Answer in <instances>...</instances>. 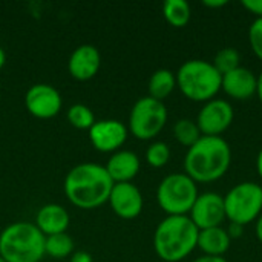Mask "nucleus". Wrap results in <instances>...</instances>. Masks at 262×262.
Returning a JSON list of instances; mask_svg holds the SVG:
<instances>
[{
  "instance_id": "nucleus-35",
  "label": "nucleus",
  "mask_w": 262,
  "mask_h": 262,
  "mask_svg": "<svg viewBox=\"0 0 262 262\" xmlns=\"http://www.w3.org/2000/svg\"><path fill=\"white\" fill-rule=\"evenodd\" d=\"M5 61H6V54H5V51H3V49L0 48V69L3 68Z\"/></svg>"
},
{
  "instance_id": "nucleus-32",
  "label": "nucleus",
  "mask_w": 262,
  "mask_h": 262,
  "mask_svg": "<svg viewBox=\"0 0 262 262\" xmlns=\"http://www.w3.org/2000/svg\"><path fill=\"white\" fill-rule=\"evenodd\" d=\"M256 78H258V84H256V95H258L259 101L262 103V71H261V74H259Z\"/></svg>"
},
{
  "instance_id": "nucleus-33",
  "label": "nucleus",
  "mask_w": 262,
  "mask_h": 262,
  "mask_svg": "<svg viewBox=\"0 0 262 262\" xmlns=\"http://www.w3.org/2000/svg\"><path fill=\"white\" fill-rule=\"evenodd\" d=\"M255 230H256V236H258V239L262 243V215L258 218V220H256V229H255Z\"/></svg>"
},
{
  "instance_id": "nucleus-13",
  "label": "nucleus",
  "mask_w": 262,
  "mask_h": 262,
  "mask_svg": "<svg viewBox=\"0 0 262 262\" xmlns=\"http://www.w3.org/2000/svg\"><path fill=\"white\" fill-rule=\"evenodd\" d=\"M115 215L123 220H134L143 210V195L132 183H115L109 196Z\"/></svg>"
},
{
  "instance_id": "nucleus-10",
  "label": "nucleus",
  "mask_w": 262,
  "mask_h": 262,
  "mask_svg": "<svg viewBox=\"0 0 262 262\" xmlns=\"http://www.w3.org/2000/svg\"><path fill=\"white\" fill-rule=\"evenodd\" d=\"M189 218L196 226L198 230L221 227L226 220V209H224V196L215 192H204L200 193Z\"/></svg>"
},
{
  "instance_id": "nucleus-23",
  "label": "nucleus",
  "mask_w": 262,
  "mask_h": 262,
  "mask_svg": "<svg viewBox=\"0 0 262 262\" xmlns=\"http://www.w3.org/2000/svg\"><path fill=\"white\" fill-rule=\"evenodd\" d=\"M241 61V55L235 48H223L216 52L212 64L216 68V71L221 75H226L232 71H235L236 68H239Z\"/></svg>"
},
{
  "instance_id": "nucleus-36",
  "label": "nucleus",
  "mask_w": 262,
  "mask_h": 262,
  "mask_svg": "<svg viewBox=\"0 0 262 262\" xmlns=\"http://www.w3.org/2000/svg\"><path fill=\"white\" fill-rule=\"evenodd\" d=\"M0 262H6V261H5V259H3V258L0 256Z\"/></svg>"
},
{
  "instance_id": "nucleus-24",
  "label": "nucleus",
  "mask_w": 262,
  "mask_h": 262,
  "mask_svg": "<svg viewBox=\"0 0 262 262\" xmlns=\"http://www.w3.org/2000/svg\"><path fill=\"white\" fill-rule=\"evenodd\" d=\"M68 121L77 129H91L95 123L94 112L86 104H74L68 111Z\"/></svg>"
},
{
  "instance_id": "nucleus-31",
  "label": "nucleus",
  "mask_w": 262,
  "mask_h": 262,
  "mask_svg": "<svg viewBox=\"0 0 262 262\" xmlns=\"http://www.w3.org/2000/svg\"><path fill=\"white\" fill-rule=\"evenodd\" d=\"M193 262H227V259H224L223 256H201V258H196Z\"/></svg>"
},
{
  "instance_id": "nucleus-25",
  "label": "nucleus",
  "mask_w": 262,
  "mask_h": 262,
  "mask_svg": "<svg viewBox=\"0 0 262 262\" xmlns=\"http://www.w3.org/2000/svg\"><path fill=\"white\" fill-rule=\"evenodd\" d=\"M146 160L147 163L155 167V169H160L163 166H166L170 160V149L166 143L163 141H155L152 143L147 150H146Z\"/></svg>"
},
{
  "instance_id": "nucleus-22",
  "label": "nucleus",
  "mask_w": 262,
  "mask_h": 262,
  "mask_svg": "<svg viewBox=\"0 0 262 262\" xmlns=\"http://www.w3.org/2000/svg\"><path fill=\"white\" fill-rule=\"evenodd\" d=\"M173 135H175L177 141L186 147H192L203 137L196 126V121H192L189 118L178 120L173 124Z\"/></svg>"
},
{
  "instance_id": "nucleus-15",
  "label": "nucleus",
  "mask_w": 262,
  "mask_h": 262,
  "mask_svg": "<svg viewBox=\"0 0 262 262\" xmlns=\"http://www.w3.org/2000/svg\"><path fill=\"white\" fill-rule=\"evenodd\" d=\"M256 84H258V78L256 75L244 68L239 66L235 71L223 75L221 80V89L235 100H249L256 94Z\"/></svg>"
},
{
  "instance_id": "nucleus-18",
  "label": "nucleus",
  "mask_w": 262,
  "mask_h": 262,
  "mask_svg": "<svg viewBox=\"0 0 262 262\" xmlns=\"http://www.w3.org/2000/svg\"><path fill=\"white\" fill-rule=\"evenodd\" d=\"M230 236L223 227H212L200 230L196 247L206 256H223L230 247Z\"/></svg>"
},
{
  "instance_id": "nucleus-6",
  "label": "nucleus",
  "mask_w": 262,
  "mask_h": 262,
  "mask_svg": "<svg viewBox=\"0 0 262 262\" xmlns=\"http://www.w3.org/2000/svg\"><path fill=\"white\" fill-rule=\"evenodd\" d=\"M196 183L186 173H170L158 186L157 200L169 216H184L190 213L198 198Z\"/></svg>"
},
{
  "instance_id": "nucleus-11",
  "label": "nucleus",
  "mask_w": 262,
  "mask_h": 262,
  "mask_svg": "<svg viewBox=\"0 0 262 262\" xmlns=\"http://www.w3.org/2000/svg\"><path fill=\"white\" fill-rule=\"evenodd\" d=\"M61 104L63 101L60 92L51 84H34L26 91L25 95V106L35 118L46 120L55 117L60 112Z\"/></svg>"
},
{
  "instance_id": "nucleus-34",
  "label": "nucleus",
  "mask_w": 262,
  "mask_h": 262,
  "mask_svg": "<svg viewBox=\"0 0 262 262\" xmlns=\"http://www.w3.org/2000/svg\"><path fill=\"white\" fill-rule=\"evenodd\" d=\"M256 170H258V173H259V177H261L262 180V149L259 150L258 158H256Z\"/></svg>"
},
{
  "instance_id": "nucleus-21",
  "label": "nucleus",
  "mask_w": 262,
  "mask_h": 262,
  "mask_svg": "<svg viewBox=\"0 0 262 262\" xmlns=\"http://www.w3.org/2000/svg\"><path fill=\"white\" fill-rule=\"evenodd\" d=\"M74 252V241L72 238L64 233H57L46 236L45 239V255H49L54 259L68 258Z\"/></svg>"
},
{
  "instance_id": "nucleus-28",
  "label": "nucleus",
  "mask_w": 262,
  "mask_h": 262,
  "mask_svg": "<svg viewBox=\"0 0 262 262\" xmlns=\"http://www.w3.org/2000/svg\"><path fill=\"white\" fill-rule=\"evenodd\" d=\"M243 232H244V227L239 226V224H235V223H230V226H229V229H227V233H229L230 239L243 236Z\"/></svg>"
},
{
  "instance_id": "nucleus-29",
  "label": "nucleus",
  "mask_w": 262,
  "mask_h": 262,
  "mask_svg": "<svg viewBox=\"0 0 262 262\" xmlns=\"http://www.w3.org/2000/svg\"><path fill=\"white\" fill-rule=\"evenodd\" d=\"M71 262H92V256L88 252H75L71 256Z\"/></svg>"
},
{
  "instance_id": "nucleus-17",
  "label": "nucleus",
  "mask_w": 262,
  "mask_h": 262,
  "mask_svg": "<svg viewBox=\"0 0 262 262\" xmlns=\"http://www.w3.org/2000/svg\"><path fill=\"white\" fill-rule=\"evenodd\" d=\"M34 224L45 236L64 233L69 226V213L60 204H46L37 212Z\"/></svg>"
},
{
  "instance_id": "nucleus-3",
  "label": "nucleus",
  "mask_w": 262,
  "mask_h": 262,
  "mask_svg": "<svg viewBox=\"0 0 262 262\" xmlns=\"http://www.w3.org/2000/svg\"><path fill=\"white\" fill-rule=\"evenodd\" d=\"M198 233L200 230L187 215L167 216L154 233L155 253L166 262L183 261L196 249Z\"/></svg>"
},
{
  "instance_id": "nucleus-4",
  "label": "nucleus",
  "mask_w": 262,
  "mask_h": 262,
  "mask_svg": "<svg viewBox=\"0 0 262 262\" xmlns=\"http://www.w3.org/2000/svg\"><path fill=\"white\" fill-rule=\"evenodd\" d=\"M45 239L34 223H12L0 233V256L6 262H40Z\"/></svg>"
},
{
  "instance_id": "nucleus-7",
  "label": "nucleus",
  "mask_w": 262,
  "mask_h": 262,
  "mask_svg": "<svg viewBox=\"0 0 262 262\" xmlns=\"http://www.w3.org/2000/svg\"><path fill=\"white\" fill-rule=\"evenodd\" d=\"M224 209L230 223L246 227L262 215V187L250 181L236 184L224 196Z\"/></svg>"
},
{
  "instance_id": "nucleus-12",
  "label": "nucleus",
  "mask_w": 262,
  "mask_h": 262,
  "mask_svg": "<svg viewBox=\"0 0 262 262\" xmlns=\"http://www.w3.org/2000/svg\"><path fill=\"white\" fill-rule=\"evenodd\" d=\"M89 140L100 152H117L127 140V127L118 120H100L89 129Z\"/></svg>"
},
{
  "instance_id": "nucleus-16",
  "label": "nucleus",
  "mask_w": 262,
  "mask_h": 262,
  "mask_svg": "<svg viewBox=\"0 0 262 262\" xmlns=\"http://www.w3.org/2000/svg\"><path fill=\"white\" fill-rule=\"evenodd\" d=\"M104 167L114 183H130L140 172V158L132 150H117Z\"/></svg>"
},
{
  "instance_id": "nucleus-19",
  "label": "nucleus",
  "mask_w": 262,
  "mask_h": 262,
  "mask_svg": "<svg viewBox=\"0 0 262 262\" xmlns=\"http://www.w3.org/2000/svg\"><path fill=\"white\" fill-rule=\"evenodd\" d=\"M177 86V77L169 69H158L149 80V97L163 101L167 98Z\"/></svg>"
},
{
  "instance_id": "nucleus-5",
  "label": "nucleus",
  "mask_w": 262,
  "mask_h": 262,
  "mask_svg": "<svg viewBox=\"0 0 262 262\" xmlns=\"http://www.w3.org/2000/svg\"><path fill=\"white\" fill-rule=\"evenodd\" d=\"M177 84L184 97L192 101H210L221 91L223 75L212 61L189 60L178 69Z\"/></svg>"
},
{
  "instance_id": "nucleus-2",
  "label": "nucleus",
  "mask_w": 262,
  "mask_h": 262,
  "mask_svg": "<svg viewBox=\"0 0 262 262\" xmlns=\"http://www.w3.org/2000/svg\"><path fill=\"white\" fill-rule=\"evenodd\" d=\"M232 150L221 137H201L184 157V173L195 183H213L230 167Z\"/></svg>"
},
{
  "instance_id": "nucleus-30",
  "label": "nucleus",
  "mask_w": 262,
  "mask_h": 262,
  "mask_svg": "<svg viewBox=\"0 0 262 262\" xmlns=\"http://www.w3.org/2000/svg\"><path fill=\"white\" fill-rule=\"evenodd\" d=\"M203 5L207 6V8H215V9H216V8L226 6V5H227V0H204Z\"/></svg>"
},
{
  "instance_id": "nucleus-27",
  "label": "nucleus",
  "mask_w": 262,
  "mask_h": 262,
  "mask_svg": "<svg viewBox=\"0 0 262 262\" xmlns=\"http://www.w3.org/2000/svg\"><path fill=\"white\" fill-rule=\"evenodd\" d=\"M243 6H244L249 12L255 14L258 18H261L262 17V0H244V2H243Z\"/></svg>"
},
{
  "instance_id": "nucleus-9",
  "label": "nucleus",
  "mask_w": 262,
  "mask_h": 262,
  "mask_svg": "<svg viewBox=\"0 0 262 262\" xmlns=\"http://www.w3.org/2000/svg\"><path fill=\"white\" fill-rule=\"evenodd\" d=\"M233 107L229 101L213 98L207 101L196 117V126L203 137H220L233 123Z\"/></svg>"
},
{
  "instance_id": "nucleus-8",
  "label": "nucleus",
  "mask_w": 262,
  "mask_h": 262,
  "mask_svg": "<svg viewBox=\"0 0 262 262\" xmlns=\"http://www.w3.org/2000/svg\"><path fill=\"white\" fill-rule=\"evenodd\" d=\"M167 123V109L152 97L140 98L129 115V130L138 140H152Z\"/></svg>"
},
{
  "instance_id": "nucleus-14",
  "label": "nucleus",
  "mask_w": 262,
  "mask_h": 262,
  "mask_svg": "<svg viewBox=\"0 0 262 262\" xmlns=\"http://www.w3.org/2000/svg\"><path fill=\"white\" fill-rule=\"evenodd\" d=\"M101 64V55L94 45H81L78 46L69 57L68 71L69 74L78 80L86 81L95 77Z\"/></svg>"
},
{
  "instance_id": "nucleus-26",
  "label": "nucleus",
  "mask_w": 262,
  "mask_h": 262,
  "mask_svg": "<svg viewBox=\"0 0 262 262\" xmlns=\"http://www.w3.org/2000/svg\"><path fill=\"white\" fill-rule=\"evenodd\" d=\"M249 41L255 55L262 61V17L256 18L249 29Z\"/></svg>"
},
{
  "instance_id": "nucleus-1",
  "label": "nucleus",
  "mask_w": 262,
  "mask_h": 262,
  "mask_svg": "<svg viewBox=\"0 0 262 262\" xmlns=\"http://www.w3.org/2000/svg\"><path fill=\"white\" fill-rule=\"evenodd\" d=\"M114 181L104 166L83 163L72 167L64 178V193L78 209H97L109 201Z\"/></svg>"
},
{
  "instance_id": "nucleus-20",
  "label": "nucleus",
  "mask_w": 262,
  "mask_h": 262,
  "mask_svg": "<svg viewBox=\"0 0 262 262\" xmlns=\"http://www.w3.org/2000/svg\"><path fill=\"white\" fill-rule=\"evenodd\" d=\"M164 18L175 28H184L192 15L190 5L186 0H166L163 5Z\"/></svg>"
}]
</instances>
